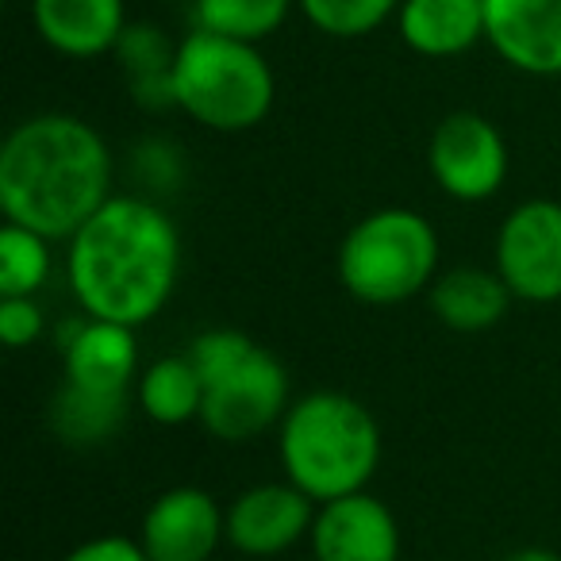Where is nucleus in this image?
<instances>
[{"label": "nucleus", "mask_w": 561, "mask_h": 561, "mask_svg": "<svg viewBox=\"0 0 561 561\" xmlns=\"http://www.w3.org/2000/svg\"><path fill=\"white\" fill-rule=\"evenodd\" d=\"M39 39L66 58H101L127 35L124 0H32Z\"/></svg>", "instance_id": "obj_14"}, {"label": "nucleus", "mask_w": 561, "mask_h": 561, "mask_svg": "<svg viewBox=\"0 0 561 561\" xmlns=\"http://www.w3.org/2000/svg\"><path fill=\"white\" fill-rule=\"evenodd\" d=\"M47 331V312L39 308L35 297H0V339L20 351V346H32Z\"/></svg>", "instance_id": "obj_22"}, {"label": "nucleus", "mask_w": 561, "mask_h": 561, "mask_svg": "<svg viewBox=\"0 0 561 561\" xmlns=\"http://www.w3.org/2000/svg\"><path fill=\"white\" fill-rule=\"evenodd\" d=\"M316 507L320 504L300 492L289 477L254 484L227 504V546L247 558H273L293 550L312 535Z\"/></svg>", "instance_id": "obj_9"}, {"label": "nucleus", "mask_w": 561, "mask_h": 561, "mask_svg": "<svg viewBox=\"0 0 561 561\" xmlns=\"http://www.w3.org/2000/svg\"><path fill=\"white\" fill-rule=\"evenodd\" d=\"M512 300L515 297L504 277L496 270H481V265H458L431 285V312L443 328L458 331V335L496 328Z\"/></svg>", "instance_id": "obj_16"}, {"label": "nucleus", "mask_w": 561, "mask_h": 561, "mask_svg": "<svg viewBox=\"0 0 561 561\" xmlns=\"http://www.w3.org/2000/svg\"><path fill=\"white\" fill-rule=\"evenodd\" d=\"M297 0H196V27L227 39L262 43L277 32Z\"/></svg>", "instance_id": "obj_20"}, {"label": "nucleus", "mask_w": 561, "mask_h": 561, "mask_svg": "<svg viewBox=\"0 0 561 561\" xmlns=\"http://www.w3.org/2000/svg\"><path fill=\"white\" fill-rule=\"evenodd\" d=\"M504 561H561L553 550H542V546H527V550H515V553H507Z\"/></svg>", "instance_id": "obj_24"}, {"label": "nucleus", "mask_w": 561, "mask_h": 561, "mask_svg": "<svg viewBox=\"0 0 561 561\" xmlns=\"http://www.w3.org/2000/svg\"><path fill=\"white\" fill-rule=\"evenodd\" d=\"M227 542V512L216 496L196 484L154 496L142 512L139 546L150 561H211V553Z\"/></svg>", "instance_id": "obj_10"}, {"label": "nucleus", "mask_w": 561, "mask_h": 561, "mask_svg": "<svg viewBox=\"0 0 561 561\" xmlns=\"http://www.w3.org/2000/svg\"><path fill=\"white\" fill-rule=\"evenodd\" d=\"M173 104L208 131H250L273 108L277 81L257 43L193 27L173 50Z\"/></svg>", "instance_id": "obj_4"}, {"label": "nucleus", "mask_w": 561, "mask_h": 561, "mask_svg": "<svg viewBox=\"0 0 561 561\" xmlns=\"http://www.w3.org/2000/svg\"><path fill=\"white\" fill-rule=\"evenodd\" d=\"M127 415V397H104L81 385L62 381L50 400V431L70 446H96L108 443Z\"/></svg>", "instance_id": "obj_18"}, {"label": "nucleus", "mask_w": 561, "mask_h": 561, "mask_svg": "<svg viewBox=\"0 0 561 561\" xmlns=\"http://www.w3.org/2000/svg\"><path fill=\"white\" fill-rule=\"evenodd\" d=\"M112 196V150L85 119L43 112L0 147V211L50 242H70Z\"/></svg>", "instance_id": "obj_2"}, {"label": "nucleus", "mask_w": 561, "mask_h": 561, "mask_svg": "<svg viewBox=\"0 0 561 561\" xmlns=\"http://www.w3.org/2000/svg\"><path fill=\"white\" fill-rule=\"evenodd\" d=\"M204 381L201 423L219 443H250L289 412V374L265 346L231 328L204 331L188 346Z\"/></svg>", "instance_id": "obj_5"}, {"label": "nucleus", "mask_w": 561, "mask_h": 561, "mask_svg": "<svg viewBox=\"0 0 561 561\" xmlns=\"http://www.w3.org/2000/svg\"><path fill=\"white\" fill-rule=\"evenodd\" d=\"M427 165L435 185L450 201L481 204L504 188L507 142L492 119L477 116V112H450L431 131Z\"/></svg>", "instance_id": "obj_8"}, {"label": "nucleus", "mask_w": 561, "mask_h": 561, "mask_svg": "<svg viewBox=\"0 0 561 561\" xmlns=\"http://www.w3.org/2000/svg\"><path fill=\"white\" fill-rule=\"evenodd\" d=\"M178 277L181 231L170 211L147 196H112L66 242V280L93 320L139 331L170 305Z\"/></svg>", "instance_id": "obj_1"}, {"label": "nucleus", "mask_w": 561, "mask_h": 561, "mask_svg": "<svg viewBox=\"0 0 561 561\" xmlns=\"http://www.w3.org/2000/svg\"><path fill=\"white\" fill-rule=\"evenodd\" d=\"M400 39L423 58H454L484 39V0H400Z\"/></svg>", "instance_id": "obj_15"}, {"label": "nucleus", "mask_w": 561, "mask_h": 561, "mask_svg": "<svg viewBox=\"0 0 561 561\" xmlns=\"http://www.w3.org/2000/svg\"><path fill=\"white\" fill-rule=\"evenodd\" d=\"M280 469L300 492L328 500L366 492L381 466V427L362 400L346 392H308L277 423Z\"/></svg>", "instance_id": "obj_3"}, {"label": "nucleus", "mask_w": 561, "mask_h": 561, "mask_svg": "<svg viewBox=\"0 0 561 561\" xmlns=\"http://www.w3.org/2000/svg\"><path fill=\"white\" fill-rule=\"evenodd\" d=\"M492 270L504 277L515 300L527 305L561 300V204L550 196L515 204L496 231Z\"/></svg>", "instance_id": "obj_7"}, {"label": "nucleus", "mask_w": 561, "mask_h": 561, "mask_svg": "<svg viewBox=\"0 0 561 561\" xmlns=\"http://www.w3.org/2000/svg\"><path fill=\"white\" fill-rule=\"evenodd\" d=\"M316 561H400V523L374 492L328 500L312 523Z\"/></svg>", "instance_id": "obj_11"}, {"label": "nucleus", "mask_w": 561, "mask_h": 561, "mask_svg": "<svg viewBox=\"0 0 561 561\" xmlns=\"http://www.w3.org/2000/svg\"><path fill=\"white\" fill-rule=\"evenodd\" d=\"M484 39L512 70L561 73V0H484Z\"/></svg>", "instance_id": "obj_13"}, {"label": "nucleus", "mask_w": 561, "mask_h": 561, "mask_svg": "<svg viewBox=\"0 0 561 561\" xmlns=\"http://www.w3.org/2000/svg\"><path fill=\"white\" fill-rule=\"evenodd\" d=\"M58 346H62V381L104 397H127L139 381L135 328L81 312L78 320L66 323V331H58Z\"/></svg>", "instance_id": "obj_12"}, {"label": "nucleus", "mask_w": 561, "mask_h": 561, "mask_svg": "<svg viewBox=\"0 0 561 561\" xmlns=\"http://www.w3.org/2000/svg\"><path fill=\"white\" fill-rule=\"evenodd\" d=\"M62 561H150L147 550L139 546V538L124 535H96L89 542L73 546Z\"/></svg>", "instance_id": "obj_23"}, {"label": "nucleus", "mask_w": 561, "mask_h": 561, "mask_svg": "<svg viewBox=\"0 0 561 561\" xmlns=\"http://www.w3.org/2000/svg\"><path fill=\"white\" fill-rule=\"evenodd\" d=\"M135 404L150 423L181 427V423L201 420L204 408V381L196 362L185 354H165L154 366H147L135 381Z\"/></svg>", "instance_id": "obj_17"}, {"label": "nucleus", "mask_w": 561, "mask_h": 561, "mask_svg": "<svg viewBox=\"0 0 561 561\" xmlns=\"http://www.w3.org/2000/svg\"><path fill=\"white\" fill-rule=\"evenodd\" d=\"M297 4L308 24L331 39H362L377 32L392 12H400V0H297Z\"/></svg>", "instance_id": "obj_21"}, {"label": "nucleus", "mask_w": 561, "mask_h": 561, "mask_svg": "<svg viewBox=\"0 0 561 561\" xmlns=\"http://www.w3.org/2000/svg\"><path fill=\"white\" fill-rule=\"evenodd\" d=\"M50 280V239L32 227H0V297H35Z\"/></svg>", "instance_id": "obj_19"}, {"label": "nucleus", "mask_w": 561, "mask_h": 561, "mask_svg": "<svg viewBox=\"0 0 561 561\" xmlns=\"http://www.w3.org/2000/svg\"><path fill=\"white\" fill-rule=\"evenodd\" d=\"M335 270L343 289L362 305H404L435 285L438 234L412 208L369 211L343 234Z\"/></svg>", "instance_id": "obj_6"}]
</instances>
